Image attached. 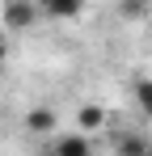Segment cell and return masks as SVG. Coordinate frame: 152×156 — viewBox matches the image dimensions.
Instances as JSON below:
<instances>
[{
    "label": "cell",
    "instance_id": "cell-1",
    "mask_svg": "<svg viewBox=\"0 0 152 156\" xmlns=\"http://www.w3.org/2000/svg\"><path fill=\"white\" fill-rule=\"evenodd\" d=\"M47 152L51 156H93V144H89L85 131H55Z\"/></svg>",
    "mask_w": 152,
    "mask_h": 156
},
{
    "label": "cell",
    "instance_id": "cell-2",
    "mask_svg": "<svg viewBox=\"0 0 152 156\" xmlns=\"http://www.w3.org/2000/svg\"><path fill=\"white\" fill-rule=\"evenodd\" d=\"M85 0H38V13L51 17V21H68V17H80Z\"/></svg>",
    "mask_w": 152,
    "mask_h": 156
},
{
    "label": "cell",
    "instance_id": "cell-3",
    "mask_svg": "<svg viewBox=\"0 0 152 156\" xmlns=\"http://www.w3.org/2000/svg\"><path fill=\"white\" fill-rule=\"evenodd\" d=\"M34 13H38V4H30V0H9V9H4V17H9L13 30H25L34 21Z\"/></svg>",
    "mask_w": 152,
    "mask_h": 156
},
{
    "label": "cell",
    "instance_id": "cell-4",
    "mask_svg": "<svg viewBox=\"0 0 152 156\" xmlns=\"http://www.w3.org/2000/svg\"><path fill=\"white\" fill-rule=\"evenodd\" d=\"M25 131H34V135H55V114H51L47 105H38V110L25 118Z\"/></svg>",
    "mask_w": 152,
    "mask_h": 156
},
{
    "label": "cell",
    "instance_id": "cell-5",
    "mask_svg": "<svg viewBox=\"0 0 152 156\" xmlns=\"http://www.w3.org/2000/svg\"><path fill=\"white\" fill-rule=\"evenodd\" d=\"M135 105H139V110H144V114L152 118V80H144V84H135Z\"/></svg>",
    "mask_w": 152,
    "mask_h": 156
},
{
    "label": "cell",
    "instance_id": "cell-6",
    "mask_svg": "<svg viewBox=\"0 0 152 156\" xmlns=\"http://www.w3.org/2000/svg\"><path fill=\"white\" fill-rule=\"evenodd\" d=\"M97 122H101L97 110H85V114H80V131H85V127H97Z\"/></svg>",
    "mask_w": 152,
    "mask_h": 156
},
{
    "label": "cell",
    "instance_id": "cell-7",
    "mask_svg": "<svg viewBox=\"0 0 152 156\" xmlns=\"http://www.w3.org/2000/svg\"><path fill=\"white\" fill-rule=\"evenodd\" d=\"M144 156H152V144H148V152H144Z\"/></svg>",
    "mask_w": 152,
    "mask_h": 156
}]
</instances>
